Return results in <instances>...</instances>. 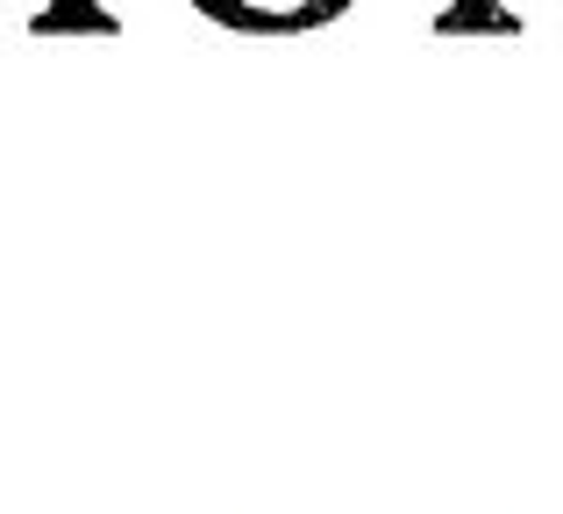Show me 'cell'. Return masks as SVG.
Segmentation results:
<instances>
[{
	"label": "cell",
	"instance_id": "1",
	"mask_svg": "<svg viewBox=\"0 0 563 514\" xmlns=\"http://www.w3.org/2000/svg\"><path fill=\"white\" fill-rule=\"evenodd\" d=\"M192 8L221 14L235 29H314L321 14L350 8V0H192Z\"/></svg>",
	"mask_w": 563,
	"mask_h": 514
}]
</instances>
